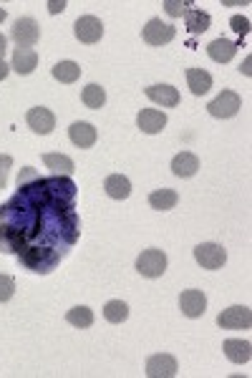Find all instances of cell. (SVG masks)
Segmentation results:
<instances>
[{
    "label": "cell",
    "mask_w": 252,
    "mask_h": 378,
    "mask_svg": "<svg viewBox=\"0 0 252 378\" xmlns=\"http://www.w3.org/2000/svg\"><path fill=\"white\" fill-rule=\"evenodd\" d=\"M166 265H169V260H166L164 250H157V247L144 250L139 258H136V270H139L141 278H149V280L162 278L166 272Z\"/></svg>",
    "instance_id": "cell-1"
},
{
    "label": "cell",
    "mask_w": 252,
    "mask_h": 378,
    "mask_svg": "<svg viewBox=\"0 0 252 378\" xmlns=\"http://www.w3.org/2000/svg\"><path fill=\"white\" fill-rule=\"evenodd\" d=\"M194 260L205 270H219L227 262V250L217 242H202L194 247Z\"/></svg>",
    "instance_id": "cell-2"
},
{
    "label": "cell",
    "mask_w": 252,
    "mask_h": 378,
    "mask_svg": "<svg viewBox=\"0 0 252 378\" xmlns=\"http://www.w3.org/2000/svg\"><path fill=\"white\" fill-rule=\"evenodd\" d=\"M242 109V99L235 91H222L214 101L207 104V111L212 113L214 119H233Z\"/></svg>",
    "instance_id": "cell-3"
},
{
    "label": "cell",
    "mask_w": 252,
    "mask_h": 378,
    "mask_svg": "<svg viewBox=\"0 0 252 378\" xmlns=\"http://www.w3.org/2000/svg\"><path fill=\"white\" fill-rule=\"evenodd\" d=\"M10 38L15 40L18 48H33L40 40V26L33 18H18L15 26L10 28Z\"/></svg>",
    "instance_id": "cell-4"
},
{
    "label": "cell",
    "mask_w": 252,
    "mask_h": 378,
    "mask_svg": "<svg viewBox=\"0 0 252 378\" xmlns=\"http://www.w3.org/2000/svg\"><path fill=\"white\" fill-rule=\"evenodd\" d=\"M219 328H227V331H247L252 325V310L247 306H233L222 310L217 315Z\"/></svg>",
    "instance_id": "cell-5"
},
{
    "label": "cell",
    "mask_w": 252,
    "mask_h": 378,
    "mask_svg": "<svg viewBox=\"0 0 252 378\" xmlns=\"http://www.w3.org/2000/svg\"><path fill=\"white\" fill-rule=\"evenodd\" d=\"M141 36H144V40L149 46H166V43L174 40L177 31H174V26H169V23H162V18H152L144 26Z\"/></svg>",
    "instance_id": "cell-6"
},
{
    "label": "cell",
    "mask_w": 252,
    "mask_h": 378,
    "mask_svg": "<svg viewBox=\"0 0 252 378\" xmlns=\"http://www.w3.org/2000/svg\"><path fill=\"white\" fill-rule=\"evenodd\" d=\"M73 33L81 43H99L104 38V23L96 15H81L73 26Z\"/></svg>",
    "instance_id": "cell-7"
},
{
    "label": "cell",
    "mask_w": 252,
    "mask_h": 378,
    "mask_svg": "<svg viewBox=\"0 0 252 378\" xmlns=\"http://www.w3.org/2000/svg\"><path fill=\"white\" fill-rule=\"evenodd\" d=\"M177 371H180L177 359L169 356V353H157V356L146 361V376L149 378H172L177 376Z\"/></svg>",
    "instance_id": "cell-8"
},
{
    "label": "cell",
    "mask_w": 252,
    "mask_h": 378,
    "mask_svg": "<svg viewBox=\"0 0 252 378\" xmlns=\"http://www.w3.org/2000/svg\"><path fill=\"white\" fill-rule=\"evenodd\" d=\"M26 121L36 134H40V136H46V134H51L56 129L54 111H51V109H46V107H33L31 111L26 113Z\"/></svg>",
    "instance_id": "cell-9"
},
{
    "label": "cell",
    "mask_w": 252,
    "mask_h": 378,
    "mask_svg": "<svg viewBox=\"0 0 252 378\" xmlns=\"http://www.w3.org/2000/svg\"><path fill=\"white\" fill-rule=\"evenodd\" d=\"M180 310L187 318H202L207 310V295L202 290H184L180 295Z\"/></svg>",
    "instance_id": "cell-10"
},
{
    "label": "cell",
    "mask_w": 252,
    "mask_h": 378,
    "mask_svg": "<svg viewBox=\"0 0 252 378\" xmlns=\"http://www.w3.org/2000/svg\"><path fill=\"white\" fill-rule=\"evenodd\" d=\"M68 136H71V141L79 149H91L93 144H96V139H99V132L93 129V124H88V121H76V124H71V129H68Z\"/></svg>",
    "instance_id": "cell-11"
},
{
    "label": "cell",
    "mask_w": 252,
    "mask_h": 378,
    "mask_svg": "<svg viewBox=\"0 0 252 378\" xmlns=\"http://www.w3.org/2000/svg\"><path fill=\"white\" fill-rule=\"evenodd\" d=\"M136 124L144 134H159L166 126V113L159 109H141L136 116Z\"/></svg>",
    "instance_id": "cell-12"
},
{
    "label": "cell",
    "mask_w": 252,
    "mask_h": 378,
    "mask_svg": "<svg viewBox=\"0 0 252 378\" xmlns=\"http://www.w3.org/2000/svg\"><path fill=\"white\" fill-rule=\"evenodd\" d=\"M146 99L154 101V104H162V107H177L180 104V91L169 84H157V86L144 88Z\"/></svg>",
    "instance_id": "cell-13"
},
{
    "label": "cell",
    "mask_w": 252,
    "mask_h": 378,
    "mask_svg": "<svg viewBox=\"0 0 252 378\" xmlns=\"http://www.w3.org/2000/svg\"><path fill=\"white\" fill-rule=\"evenodd\" d=\"M36 66H38V54H36L33 48H15L13 63H10V68H13L15 73L31 76V73L36 71Z\"/></svg>",
    "instance_id": "cell-14"
},
{
    "label": "cell",
    "mask_w": 252,
    "mask_h": 378,
    "mask_svg": "<svg viewBox=\"0 0 252 378\" xmlns=\"http://www.w3.org/2000/svg\"><path fill=\"white\" fill-rule=\"evenodd\" d=\"M172 172L182 180H189L199 172V157L192 152H182L172 159Z\"/></svg>",
    "instance_id": "cell-15"
},
{
    "label": "cell",
    "mask_w": 252,
    "mask_h": 378,
    "mask_svg": "<svg viewBox=\"0 0 252 378\" xmlns=\"http://www.w3.org/2000/svg\"><path fill=\"white\" fill-rule=\"evenodd\" d=\"M225 356L233 363H237V365H245V363H250V359H252V343L250 340H225Z\"/></svg>",
    "instance_id": "cell-16"
},
{
    "label": "cell",
    "mask_w": 252,
    "mask_h": 378,
    "mask_svg": "<svg viewBox=\"0 0 252 378\" xmlns=\"http://www.w3.org/2000/svg\"><path fill=\"white\" fill-rule=\"evenodd\" d=\"M187 86L194 96H205L212 88V76L205 68H187Z\"/></svg>",
    "instance_id": "cell-17"
},
{
    "label": "cell",
    "mask_w": 252,
    "mask_h": 378,
    "mask_svg": "<svg viewBox=\"0 0 252 378\" xmlns=\"http://www.w3.org/2000/svg\"><path fill=\"white\" fill-rule=\"evenodd\" d=\"M207 54H210L212 61H217V63H230L235 58V54H237V43H233V40L227 38H217L207 46Z\"/></svg>",
    "instance_id": "cell-18"
},
{
    "label": "cell",
    "mask_w": 252,
    "mask_h": 378,
    "mask_svg": "<svg viewBox=\"0 0 252 378\" xmlns=\"http://www.w3.org/2000/svg\"><path fill=\"white\" fill-rule=\"evenodd\" d=\"M104 189H107V194L111 199H126L129 194H132V182L126 180L124 174H111V177H107V182H104Z\"/></svg>",
    "instance_id": "cell-19"
},
{
    "label": "cell",
    "mask_w": 252,
    "mask_h": 378,
    "mask_svg": "<svg viewBox=\"0 0 252 378\" xmlns=\"http://www.w3.org/2000/svg\"><path fill=\"white\" fill-rule=\"evenodd\" d=\"M177 202H180V194L174 192V189H157V192L149 194V205H152L154 210H159V212L174 210Z\"/></svg>",
    "instance_id": "cell-20"
},
{
    "label": "cell",
    "mask_w": 252,
    "mask_h": 378,
    "mask_svg": "<svg viewBox=\"0 0 252 378\" xmlns=\"http://www.w3.org/2000/svg\"><path fill=\"white\" fill-rule=\"evenodd\" d=\"M184 23H187V31L194 36L205 33V31H210V23H212V18L205 13V10H197V8H192V10H187L184 13Z\"/></svg>",
    "instance_id": "cell-21"
},
{
    "label": "cell",
    "mask_w": 252,
    "mask_h": 378,
    "mask_svg": "<svg viewBox=\"0 0 252 378\" xmlns=\"http://www.w3.org/2000/svg\"><path fill=\"white\" fill-rule=\"evenodd\" d=\"M81 76V66L76 61H61L54 66V79L61 84H76Z\"/></svg>",
    "instance_id": "cell-22"
},
{
    "label": "cell",
    "mask_w": 252,
    "mask_h": 378,
    "mask_svg": "<svg viewBox=\"0 0 252 378\" xmlns=\"http://www.w3.org/2000/svg\"><path fill=\"white\" fill-rule=\"evenodd\" d=\"M43 164H46L48 169H54L56 174H66V177H71L73 169H76L73 159L66 157V154H43Z\"/></svg>",
    "instance_id": "cell-23"
},
{
    "label": "cell",
    "mask_w": 252,
    "mask_h": 378,
    "mask_svg": "<svg viewBox=\"0 0 252 378\" xmlns=\"http://www.w3.org/2000/svg\"><path fill=\"white\" fill-rule=\"evenodd\" d=\"M104 318L113 325H121L129 318V306H126L124 300H109L107 306H104Z\"/></svg>",
    "instance_id": "cell-24"
},
{
    "label": "cell",
    "mask_w": 252,
    "mask_h": 378,
    "mask_svg": "<svg viewBox=\"0 0 252 378\" xmlns=\"http://www.w3.org/2000/svg\"><path fill=\"white\" fill-rule=\"evenodd\" d=\"M81 101L86 104V109H101L107 104V91H104L99 84H88V86L81 91Z\"/></svg>",
    "instance_id": "cell-25"
},
{
    "label": "cell",
    "mask_w": 252,
    "mask_h": 378,
    "mask_svg": "<svg viewBox=\"0 0 252 378\" xmlns=\"http://www.w3.org/2000/svg\"><path fill=\"white\" fill-rule=\"evenodd\" d=\"M66 320L76 328H91L93 325V310L86 306H76L66 313Z\"/></svg>",
    "instance_id": "cell-26"
},
{
    "label": "cell",
    "mask_w": 252,
    "mask_h": 378,
    "mask_svg": "<svg viewBox=\"0 0 252 378\" xmlns=\"http://www.w3.org/2000/svg\"><path fill=\"white\" fill-rule=\"evenodd\" d=\"M15 292V280L10 275H0V303H8Z\"/></svg>",
    "instance_id": "cell-27"
},
{
    "label": "cell",
    "mask_w": 252,
    "mask_h": 378,
    "mask_svg": "<svg viewBox=\"0 0 252 378\" xmlns=\"http://www.w3.org/2000/svg\"><path fill=\"white\" fill-rule=\"evenodd\" d=\"M13 169V157L10 154H0V189L8 184V172Z\"/></svg>",
    "instance_id": "cell-28"
},
{
    "label": "cell",
    "mask_w": 252,
    "mask_h": 378,
    "mask_svg": "<svg viewBox=\"0 0 252 378\" xmlns=\"http://www.w3.org/2000/svg\"><path fill=\"white\" fill-rule=\"evenodd\" d=\"M187 8H189V3H177V0H164V10L172 18H180V15L187 13Z\"/></svg>",
    "instance_id": "cell-29"
},
{
    "label": "cell",
    "mask_w": 252,
    "mask_h": 378,
    "mask_svg": "<svg viewBox=\"0 0 252 378\" xmlns=\"http://www.w3.org/2000/svg\"><path fill=\"white\" fill-rule=\"evenodd\" d=\"M230 26H233V31L239 36L250 33V20H247L245 15H233V18H230Z\"/></svg>",
    "instance_id": "cell-30"
},
{
    "label": "cell",
    "mask_w": 252,
    "mask_h": 378,
    "mask_svg": "<svg viewBox=\"0 0 252 378\" xmlns=\"http://www.w3.org/2000/svg\"><path fill=\"white\" fill-rule=\"evenodd\" d=\"M48 10H51V13H63V10H66V3H63V0H51V3H48Z\"/></svg>",
    "instance_id": "cell-31"
},
{
    "label": "cell",
    "mask_w": 252,
    "mask_h": 378,
    "mask_svg": "<svg viewBox=\"0 0 252 378\" xmlns=\"http://www.w3.org/2000/svg\"><path fill=\"white\" fill-rule=\"evenodd\" d=\"M6 46H8V38L0 33V61H3V56H6Z\"/></svg>",
    "instance_id": "cell-32"
},
{
    "label": "cell",
    "mask_w": 252,
    "mask_h": 378,
    "mask_svg": "<svg viewBox=\"0 0 252 378\" xmlns=\"http://www.w3.org/2000/svg\"><path fill=\"white\" fill-rule=\"evenodd\" d=\"M8 71H10V66H8L6 61H0V81L6 79V76H8Z\"/></svg>",
    "instance_id": "cell-33"
},
{
    "label": "cell",
    "mask_w": 252,
    "mask_h": 378,
    "mask_svg": "<svg viewBox=\"0 0 252 378\" xmlns=\"http://www.w3.org/2000/svg\"><path fill=\"white\" fill-rule=\"evenodd\" d=\"M3 20H6V10H3V8H0V23H3Z\"/></svg>",
    "instance_id": "cell-34"
}]
</instances>
